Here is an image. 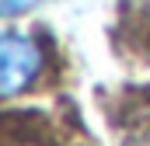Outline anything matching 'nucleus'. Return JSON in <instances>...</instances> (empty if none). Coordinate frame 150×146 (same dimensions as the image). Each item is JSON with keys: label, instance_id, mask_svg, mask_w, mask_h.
I'll return each mask as SVG.
<instances>
[{"label": "nucleus", "instance_id": "nucleus-1", "mask_svg": "<svg viewBox=\"0 0 150 146\" xmlns=\"http://www.w3.org/2000/svg\"><path fill=\"white\" fill-rule=\"evenodd\" d=\"M42 70V49L35 38L7 32L0 38V94L14 98L21 94Z\"/></svg>", "mask_w": 150, "mask_h": 146}]
</instances>
